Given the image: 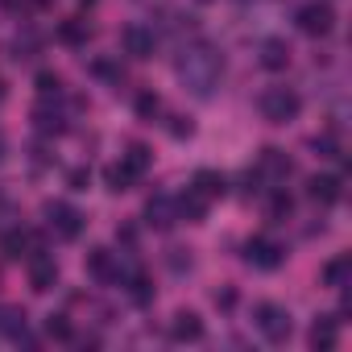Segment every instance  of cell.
I'll return each instance as SVG.
<instances>
[{
  "instance_id": "34",
  "label": "cell",
  "mask_w": 352,
  "mask_h": 352,
  "mask_svg": "<svg viewBox=\"0 0 352 352\" xmlns=\"http://www.w3.org/2000/svg\"><path fill=\"white\" fill-rule=\"evenodd\" d=\"M166 265H170L174 274H187V270H191V253H187V249H170V253H166Z\"/></svg>"
},
{
  "instance_id": "37",
  "label": "cell",
  "mask_w": 352,
  "mask_h": 352,
  "mask_svg": "<svg viewBox=\"0 0 352 352\" xmlns=\"http://www.w3.org/2000/svg\"><path fill=\"white\" fill-rule=\"evenodd\" d=\"M5 149H9V141H5V133H0V162H5Z\"/></svg>"
},
{
  "instance_id": "1",
  "label": "cell",
  "mask_w": 352,
  "mask_h": 352,
  "mask_svg": "<svg viewBox=\"0 0 352 352\" xmlns=\"http://www.w3.org/2000/svg\"><path fill=\"white\" fill-rule=\"evenodd\" d=\"M174 71H179V79H183V87H187L191 96L208 100V96L220 87L224 54H220L216 46H208V42H191V46H183V54H179V63H174Z\"/></svg>"
},
{
  "instance_id": "38",
  "label": "cell",
  "mask_w": 352,
  "mask_h": 352,
  "mask_svg": "<svg viewBox=\"0 0 352 352\" xmlns=\"http://www.w3.org/2000/svg\"><path fill=\"white\" fill-rule=\"evenodd\" d=\"M5 91H9V87H5V79H0V100H5Z\"/></svg>"
},
{
  "instance_id": "22",
  "label": "cell",
  "mask_w": 352,
  "mask_h": 352,
  "mask_svg": "<svg viewBox=\"0 0 352 352\" xmlns=\"http://www.w3.org/2000/svg\"><path fill=\"white\" fill-rule=\"evenodd\" d=\"M348 274H352V257H348V253H336V257L323 265V286L344 290V286H348Z\"/></svg>"
},
{
  "instance_id": "16",
  "label": "cell",
  "mask_w": 352,
  "mask_h": 352,
  "mask_svg": "<svg viewBox=\"0 0 352 352\" xmlns=\"http://www.w3.org/2000/svg\"><path fill=\"white\" fill-rule=\"evenodd\" d=\"M191 187H195V191H199V195H204L208 204H212V199H224V195H228V179H224L220 170H199L195 179H191Z\"/></svg>"
},
{
  "instance_id": "14",
  "label": "cell",
  "mask_w": 352,
  "mask_h": 352,
  "mask_svg": "<svg viewBox=\"0 0 352 352\" xmlns=\"http://www.w3.org/2000/svg\"><path fill=\"white\" fill-rule=\"evenodd\" d=\"M170 340H179V344L204 340V319L195 311H179V315H174V323H170Z\"/></svg>"
},
{
  "instance_id": "11",
  "label": "cell",
  "mask_w": 352,
  "mask_h": 352,
  "mask_svg": "<svg viewBox=\"0 0 352 352\" xmlns=\"http://www.w3.org/2000/svg\"><path fill=\"white\" fill-rule=\"evenodd\" d=\"M257 174H261V179H270V183H286L290 174H294V162L282 149H261L257 153Z\"/></svg>"
},
{
  "instance_id": "29",
  "label": "cell",
  "mask_w": 352,
  "mask_h": 352,
  "mask_svg": "<svg viewBox=\"0 0 352 352\" xmlns=\"http://www.w3.org/2000/svg\"><path fill=\"white\" fill-rule=\"evenodd\" d=\"M133 108H137V116H141V120H153V116H157V112H162V100H157V96H153V91H141V96H137V104H133Z\"/></svg>"
},
{
  "instance_id": "27",
  "label": "cell",
  "mask_w": 352,
  "mask_h": 352,
  "mask_svg": "<svg viewBox=\"0 0 352 352\" xmlns=\"http://www.w3.org/2000/svg\"><path fill=\"white\" fill-rule=\"evenodd\" d=\"M34 54H38V34H34V30L17 34V42H13V58L21 63V58H34Z\"/></svg>"
},
{
  "instance_id": "12",
  "label": "cell",
  "mask_w": 352,
  "mask_h": 352,
  "mask_svg": "<svg viewBox=\"0 0 352 352\" xmlns=\"http://www.w3.org/2000/svg\"><path fill=\"white\" fill-rule=\"evenodd\" d=\"M307 195L315 204L331 208V204L344 199V179H340V174H315V179H307Z\"/></svg>"
},
{
  "instance_id": "15",
  "label": "cell",
  "mask_w": 352,
  "mask_h": 352,
  "mask_svg": "<svg viewBox=\"0 0 352 352\" xmlns=\"http://www.w3.org/2000/svg\"><path fill=\"white\" fill-rule=\"evenodd\" d=\"M311 348L315 352H327V348H336V340H340V319L336 315H319L315 323H311Z\"/></svg>"
},
{
  "instance_id": "4",
  "label": "cell",
  "mask_w": 352,
  "mask_h": 352,
  "mask_svg": "<svg viewBox=\"0 0 352 352\" xmlns=\"http://www.w3.org/2000/svg\"><path fill=\"white\" fill-rule=\"evenodd\" d=\"M42 216H46V228H50L58 241H75V236L83 232V216H79L71 204H58V199H54V204L42 208Z\"/></svg>"
},
{
  "instance_id": "30",
  "label": "cell",
  "mask_w": 352,
  "mask_h": 352,
  "mask_svg": "<svg viewBox=\"0 0 352 352\" xmlns=\"http://www.w3.org/2000/svg\"><path fill=\"white\" fill-rule=\"evenodd\" d=\"M91 71H96L100 79H108V83H116V87L124 83V71H120L116 63H108V58H96V63H91Z\"/></svg>"
},
{
  "instance_id": "24",
  "label": "cell",
  "mask_w": 352,
  "mask_h": 352,
  "mask_svg": "<svg viewBox=\"0 0 352 352\" xmlns=\"http://www.w3.org/2000/svg\"><path fill=\"white\" fill-rule=\"evenodd\" d=\"M104 183H108V191H112V195H124V191L137 183V174H133L124 162H116V166H108V170H104Z\"/></svg>"
},
{
  "instance_id": "28",
  "label": "cell",
  "mask_w": 352,
  "mask_h": 352,
  "mask_svg": "<svg viewBox=\"0 0 352 352\" xmlns=\"http://www.w3.org/2000/svg\"><path fill=\"white\" fill-rule=\"evenodd\" d=\"M290 212H294V199L286 195V191H274V199H270V220H290Z\"/></svg>"
},
{
  "instance_id": "33",
  "label": "cell",
  "mask_w": 352,
  "mask_h": 352,
  "mask_svg": "<svg viewBox=\"0 0 352 352\" xmlns=\"http://www.w3.org/2000/svg\"><path fill=\"white\" fill-rule=\"evenodd\" d=\"M166 133L183 141V137H191V133H195V120H191V116H170V124H166Z\"/></svg>"
},
{
  "instance_id": "3",
  "label": "cell",
  "mask_w": 352,
  "mask_h": 352,
  "mask_svg": "<svg viewBox=\"0 0 352 352\" xmlns=\"http://www.w3.org/2000/svg\"><path fill=\"white\" fill-rule=\"evenodd\" d=\"M253 323H257V331L270 340V344H286L290 340V311L286 307H278V302H257L253 307Z\"/></svg>"
},
{
  "instance_id": "8",
  "label": "cell",
  "mask_w": 352,
  "mask_h": 352,
  "mask_svg": "<svg viewBox=\"0 0 352 352\" xmlns=\"http://www.w3.org/2000/svg\"><path fill=\"white\" fill-rule=\"evenodd\" d=\"M25 261H30V286H34L38 294L54 290V282H58V261H54L50 253H42V249H34Z\"/></svg>"
},
{
  "instance_id": "17",
  "label": "cell",
  "mask_w": 352,
  "mask_h": 352,
  "mask_svg": "<svg viewBox=\"0 0 352 352\" xmlns=\"http://www.w3.org/2000/svg\"><path fill=\"white\" fill-rule=\"evenodd\" d=\"M91 34H96L91 21H83V17H67V21H58V34H54V38H58L63 46H87Z\"/></svg>"
},
{
  "instance_id": "32",
  "label": "cell",
  "mask_w": 352,
  "mask_h": 352,
  "mask_svg": "<svg viewBox=\"0 0 352 352\" xmlns=\"http://www.w3.org/2000/svg\"><path fill=\"white\" fill-rule=\"evenodd\" d=\"M311 149H315L319 157H340V145H336V137H331V133H319V137L311 141Z\"/></svg>"
},
{
  "instance_id": "21",
  "label": "cell",
  "mask_w": 352,
  "mask_h": 352,
  "mask_svg": "<svg viewBox=\"0 0 352 352\" xmlns=\"http://www.w3.org/2000/svg\"><path fill=\"white\" fill-rule=\"evenodd\" d=\"M0 331H5L9 340H17V344H34L25 336V311L21 307H0Z\"/></svg>"
},
{
  "instance_id": "25",
  "label": "cell",
  "mask_w": 352,
  "mask_h": 352,
  "mask_svg": "<svg viewBox=\"0 0 352 352\" xmlns=\"http://www.w3.org/2000/svg\"><path fill=\"white\" fill-rule=\"evenodd\" d=\"M120 162H124V166H129V170L137 174V179H141V174H145V170L153 166V153H149V149H145L141 141H133V145H129V149L120 153Z\"/></svg>"
},
{
  "instance_id": "26",
  "label": "cell",
  "mask_w": 352,
  "mask_h": 352,
  "mask_svg": "<svg viewBox=\"0 0 352 352\" xmlns=\"http://www.w3.org/2000/svg\"><path fill=\"white\" fill-rule=\"evenodd\" d=\"M46 336L58 340V344H67V340H75V327H71L67 315H46Z\"/></svg>"
},
{
  "instance_id": "10",
  "label": "cell",
  "mask_w": 352,
  "mask_h": 352,
  "mask_svg": "<svg viewBox=\"0 0 352 352\" xmlns=\"http://www.w3.org/2000/svg\"><path fill=\"white\" fill-rule=\"evenodd\" d=\"M34 124H38V133H46V137L67 133V112L58 108V96H42V104L34 108Z\"/></svg>"
},
{
  "instance_id": "19",
  "label": "cell",
  "mask_w": 352,
  "mask_h": 352,
  "mask_svg": "<svg viewBox=\"0 0 352 352\" xmlns=\"http://www.w3.org/2000/svg\"><path fill=\"white\" fill-rule=\"evenodd\" d=\"M174 204H179V220H187V224H204V216H208V199H204L195 187H187Z\"/></svg>"
},
{
  "instance_id": "31",
  "label": "cell",
  "mask_w": 352,
  "mask_h": 352,
  "mask_svg": "<svg viewBox=\"0 0 352 352\" xmlns=\"http://www.w3.org/2000/svg\"><path fill=\"white\" fill-rule=\"evenodd\" d=\"M38 96H63V79L54 75V71H38Z\"/></svg>"
},
{
  "instance_id": "20",
  "label": "cell",
  "mask_w": 352,
  "mask_h": 352,
  "mask_svg": "<svg viewBox=\"0 0 352 352\" xmlns=\"http://www.w3.org/2000/svg\"><path fill=\"white\" fill-rule=\"evenodd\" d=\"M261 67L265 71H286L290 67V46L282 38H265L261 42Z\"/></svg>"
},
{
  "instance_id": "23",
  "label": "cell",
  "mask_w": 352,
  "mask_h": 352,
  "mask_svg": "<svg viewBox=\"0 0 352 352\" xmlns=\"http://www.w3.org/2000/svg\"><path fill=\"white\" fill-rule=\"evenodd\" d=\"M120 286L129 290V298H133L137 307L153 302V286H149V278H145V274H137V270H133V274H120Z\"/></svg>"
},
{
  "instance_id": "39",
  "label": "cell",
  "mask_w": 352,
  "mask_h": 352,
  "mask_svg": "<svg viewBox=\"0 0 352 352\" xmlns=\"http://www.w3.org/2000/svg\"><path fill=\"white\" fill-rule=\"evenodd\" d=\"M204 5H208V0H204Z\"/></svg>"
},
{
  "instance_id": "2",
  "label": "cell",
  "mask_w": 352,
  "mask_h": 352,
  "mask_svg": "<svg viewBox=\"0 0 352 352\" xmlns=\"http://www.w3.org/2000/svg\"><path fill=\"white\" fill-rule=\"evenodd\" d=\"M298 112H302V100L294 87H265L261 91V116L270 124H290Z\"/></svg>"
},
{
  "instance_id": "36",
  "label": "cell",
  "mask_w": 352,
  "mask_h": 352,
  "mask_svg": "<svg viewBox=\"0 0 352 352\" xmlns=\"http://www.w3.org/2000/svg\"><path fill=\"white\" fill-rule=\"evenodd\" d=\"M212 302H216V307H224V311H232V307H236V290H232V286H224V290H216V294H212Z\"/></svg>"
},
{
  "instance_id": "35",
  "label": "cell",
  "mask_w": 352,
  "mask_h": 352,
  "mask_svg": "<svg viewBox=\"0 0 352 352\" xmlns=\"http://www.w3.org/2000/svg\"><path fill=\"white\" fill-rule=\"evenodd\" d=\"M67 183H71V191H87V183H91V170H87V166H75V170L67 174Z\"/></svg>"
},
{
  "instance_id": "5",
  "label": "cell",
  "mask_w": 352,
  "mask_h": 352,
  "mask_svg": "<svg viewBox=\"0 0 352 352\" xmlns=\"http://www.w3.org/2000/svg\"><path fill=\"white\" fill-rule=\"evenodd\" d=\"M120 46H124V54H129V58L145 63V58H153V54H157V30H153V25H141V21H133V25H124V34H120Z\"/></svg>"
},
{
  "instance_id": "18",
  "label": "cell",
  "mask_w": 352,
  "mask_h": 352,
  "mask_svg": "<svg viewBox=\"0 0 352 352\" xmlns=\"http://www.w3.org/2000/svg\"><path fill=\"white\" fill-rule=\"evenodd\" d=\"M0 253H5L9 261H21V257L34 253V236H30L25 228H9L5 236H0Z\"/></svg>"
},
{
  "instance_id": "9",
  "label": "cell",
  "mask_w": 352,
  "mask_h": 352,
  "mask_svg": "<svg viewBox=\"0 0 352 352\" xmlns=\"http://www.w3.org/2000/svg\"><path fill=\"white\" fill-rule=\"evenodd\" d=\"M145 224L149 228H174V224H179V204H174V195H149V204H145Z\"/></svg>"
},
{
  "instance_id": "7",
  "label": "cell",
  "mask_w": 352,
  "mask_h": 352,
  "mask_svg": "<svg viewBox=\"0 0 352 352\" xmlns=\"http://www.w3.org/2000/svg\"><path fill=\"white\" fill-rule=\"evenodd\" d=\"M245 261H249L253 270H278V265L286 261V249H282L278 241H270V236H253V241L245 245Z\"/></svg>"
},
{
  "instance_id": "6",
  "label": "cell",
  "mask_w": 352,
  "mask_h": 352,
  "mask_svg": "<svg viewBox=\"0 0 352 352\" xmlns=\"http://www.w3.org/2000/svg\"><path fill=\"white\" fill-rule=\"evenodd\" d=\"M294 21H298V30H302L307 38H327V34L336 30V13H331V5H319V0H315V5H302Z\"/></svg>"
},
{
  "instance_id": "13",
  "label": "cell",
  "mask_w": 352,
  "mask_h": 352,
  "mask_svg": "<svg viewBox=\"0 0 352 352\" xmlns=\"http://www.w3.org/2000/svg\"><path fill=\"white\" fill-rule=\"evenodd\" d=\"M87 274L96 278V282H120V261H116V253H108V249H87Z\"/></svg>"
}]
</instances>
